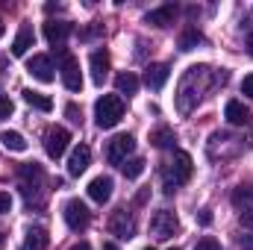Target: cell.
Instances as JSON below:
<instances>
[{
    "mask_svg": "<svg viewBox=\"0 0 253 250\" xmlns=\"http://www.w3.org/2000/svg\"><path fill=\"white\" fill-rule=\"evenodd\" d=\"M206 85H209V68H206V65H191L189 71L183 74L180 88H177V109H180L183 115H189L191 109L200 103Z\"/></svg>",
    "mask_w": 253,
    "mask_h": 250,
    "instance_id": "1",
    "label": "cell"
},
{
    "mask_svg": "<svg viewBox=\"0 0 253 250\" xmlns=\"http://www.w3.org/2000/svg\"><path fill=\"white\" fill-rule=\"evenodd\" d=\"M191 171H194L191 156L186 150H177V153L171 156V162L165 165V171H162V177H165V191L171 194L177 186H186L191 180Z\"/></svg>",
    "mask_w": 253,
    "mask_h": 250,
    "instance_id": "2",
    "label": "cell"
},
{
    "mask_svg": "<svg viewBox=\"0 0 253 250\" xmlns=\"http://www.w3.org/2000/svg\"><path fill=\"white\" fill-rule=\"evenodd\" d=\"M121 118H124V100L118 94L97 97V103H94V121H97L100 129H112Z\"/></svg>",
    "mask_w": 253,
    "mask_h": 250,
    "instance_id": "3",
    "label": "cell"
},
{
    "mask_svg": "<svg viewBox=\"0 0 253 250\" xmlns=\"http://www.w3.org/2000/svg\"><path fill=\"white\" fill-rule=\"evenodd\" d=\"M62 218H65V224L74 230V233H83L85 227H88V221H91V212H88V206L83 203V200H68L65 203V209H62Z\"/></svg>",
    "mask_w": 253,
    "mask_h": 250,
    "instance_id": "4",
    "label": "cell"
},
{
    "mask_svg": "<svg viewBox=\"0 0 253 250\" xmlns=\"http://www.w3.org/2000/svg\"><path fill=\"white\" fill-rule=\"evenodd\" d=\"M42 183H44V171H42V165H36V162L21 165V191H24L27 203H33V194L42 191Z\"/></svg>",
    "mask_w": 253,
    "mask_h": 250,
    "instance_id": "5",
    "label": "cell"
},
{
    "mask_svg": "<svg viewBox=\"0 0 253 250\" xmlns=\"http://www.w3.org/2000/svg\"><path fill=\"white\" fill-rule=\"evenodd\" d=\"M150 230H153L156 239H171V236L180 230V221H177V215H174L171 209H159V212H153V218H150Z\"/></svg>",
    "mask_w": 253,
    "mask_h": 250,
    "instance_id": "6",
    "label": "cell"
},
{
    "mask_svg": "<svg viewBox=\"0 0 253 250\" xmlns=\"http://www.w3.org/2000/svg\"><path fill=\"white\" fill-rule=\"evenodd\" d=\"M132 147H135V138H132L129 132H121V135H115V138L106 144V159H109L112 165H121V162H126V156L132 153Z\"/></svg>",
    "mask_w": 253,
    "mask_h": 250,
    "instance_id": "7",
    "label": "cell"
},
{
    "mask_svg": "<svg viewBox=\"0 0 253 250\" xmlns=\"http://www.w3.org/2000/svg\"><path fill=\"white\" fill-rule=\"evenodd\" d=\"M68 141H71V132L65 126H50L44 132V150L50 159H59L65 150H68Z\"/></svg>",
    "mask_w": 253,
    "mask_h": 250,
    "instance_id": "8",
    "label": "cell"
},
{
    "mask_svg": "<svg viewBox=\"0 0 253 250\" xmlns=\"http://www.w3.org/2000/svg\"><path fill=\"white\" fill-rule=\"evenodd\" d=\"M106 227H109V233L118 236V239H132V233H135V221H132V215H129L126 209H115Z\"/></svg>",
    "mask_w": 253,
    "mask_h": 250,
    "instance_id": "9",
    "label": "cell"
},
{
    "mask_svg": "<svg viewBox=\"0 0 253 250\" xmlns=\"http://www.w3.org/2000/svg\"><path fill=\"white\" fill-rule=\"evenodd\" d=\"M62 83L68 91H80L83 88V74H80V62L71 56V53H65L62 56Z\"/></svg>",
    "mask_w": 253,
    "mask_h": 250,
    "instance_id": "10",
    "label": "cell"
},
{
    "mask_svg": "<svg viewBox=\"0 0 253 250\" xmlns=\"http://www.w3.org/2000/svg\"><path fill=\"white\" fill-rule=\"evenodd\" d=\"M27 74H30L33 80H39V83H53V80H56L50 56H33V59L27 62Z\"/></svg>",
    "mask_w": 253,
    "mask_h": 250,
    "instance_id": "11",
    "label": "cell"
},
{
    "mask_svg": "<svg viewBox=\"0 0 253 250\" xmlns=\"http://www.w3.org/2000/svg\"><path fill=\"white\" fill-rule=\"evenodd\" d=\"M88 162H91V150H88V144H77L74 153H71V159H68V174H71V177L85 174Z\"/></svg>",
    "mask_w": 253,
    "mask_h": 250,
    "instance_id": "12",
    "label": "cell"
},
{
    "mask_svg": "<svg viewBox=\"0 0 253 250\" xmlns=\"http://www.w3.org/2000/svg\"><path fill=\"white\" fill-rule=\"evenodd\" d=\"M68 36H71V24H68V21H47V24H44V39H47L50 44L62 47Z\"/></svg>",
    "mask_w": 253,
    "mask_h": 250,
    "instance_id": "13",
    "label": "cell"
},
{
    "mask_svg": "<svg viewBox=\"0 0 253 250\" xmlns=\"http://www.w3.org/2000/svg\"><path fill=\"white\" fill-rule=\"evenodd\" d=\"M174 18H177V6L168 3V6H159V9L147 12V15H144V24H153V27H171Z\"/></svg>",
    "mask_w": 253,
    "mask_h": 250,
    "instance_id": "14",
    "label": "cell"
},
{
    "mask_svg": "<svg viewBox=\"0 0 253 250\" xmlns=\"http://www.w3.org/2000/svg\"><path fill=\"white\" fill-rule=\"evenodd\" d=\"M33 44H36V33H33V27H30V24H21L15 42H12V56H24Z\"/></svg>",
    "mask_w": 253,
    "mask_h": 250,
    "instance_id": "15",
    "label": "cell"
},
{
    "mask_svg": "<svg viewBox=\"0 0 253 250\" xmlns=\"http://www.w3.org/2000/svg\"><path fill=\"white\" fill-rule=\"evenodd\" d=\"M106 77H109V53L94 50L91 53V80H94V85H103Z\"/></svg>",
    "mask_w": 253,
    "mask_h": 250,
    "instance_id": "16",
    "label": "cell"
},
{
    "mask_svg": "<svg viewBox=\"0 0 253 250\" xmlns=\"http://www.w3.org/2000/svg\"><path fill=\"white\" fill-rule=\"evenodd\" d=\"M88 197L94 203H106L112 197V177H94L88 183Z\"/></svg>",
    "mask_w": 253,
    "mask_h": 250,
    "instance_id": "17",
    "label": "cell"
},
{
    "mask_svg": "<svg viewBox=\"0 0 253 250\" xmlns=\"http://www.w3.org/2000/svg\"><path fill=\"white\" fill-rule=\"evenodd\" d=\"M47 245H50L47 230H44V227H30V230H27V236H24L21 250H44Z\"/></svg>",
    "mask_w": 253,
    "mask_h": 250,
    "instance_id": "18",
    "label": "cell"
},
{
    "mask_svg": "<svg viewBox=\"0 0 253 250\" xmlns=\"http://www.w3.org/2000/svg\"><path fill=\"white\" fill-rule=\"evenodd\" d=\"M168 65H147V71H144V85L147 88H153V91H159L165 83H168Z\"/></svg>",
    "mask_w": 253,
    "mask_h": 250,
    "instance_id": "19",
    "label": "cell"
},
{
    "mask_svg": "<svg viewBox=\"0 0 253 250\" xmlns=\"http://www.w3.org/2000/svg\"><path fill=\"white\" fill-rule=\"evenodd\" d=\"M224 118H227L233 126H242V124H248L251 112L245 109V103H242V100H230V103L224 106Z\"/></svg>",
    "mask_w": 253,
    "mask_h": 250,
    "instance_id": "20",
    "label": "cell"
},
{
    "mask_svg": "<svg viewBox=\"0 0 253 250\" xmlns=\"http://www.w3.org/2000/svg\"><path fill=\"white\" fill-rule=\"evenodd\" d=\"M0 141H3L6 150H15V153H24L27 150V138L21 132H15V129H3L0 132Z\"/></svg>",
    "mask_w": 253,
    "mask_h": 250,
    "instance_id": "21",
    "label": "cell"
},
{
    "mask_svg": "<svg viewBox=\"0 0 253 250\" xmlns=\"http://www.w3.org/2000/svg\"><path fill=\"white\" fill-rule=\"evenodd\" d=\"M115 88H118V94L132 97V94L138 91V77H135V74H129V71L118 74V77H115Z\"/></svg>",
    "mask_w": 253,
    "mask_h": 250,
    "instance_id": "22",
    "label": "cell"
},
{
    "mask_svg": "<svg viewBox=\"0 0 253 250\" xmlns=\"http://www.w3.org/2000/svg\"><path fill=\"white\" fill-rule=\"evenodd\" d=\"M21 94H24V100H27L30 106H36V109H42V112H50V109H53V100H50L47 94H42V91H33V88H24Z\"/></svg>",
    "mask_w": 253,
    "mask_h": 250,
    "instance_id": "23",
    "label": "cell"
},
{
    "mask_svg": "<svg viewBox=\"0 0 253 250\" xmlns=\"http://www.w3.org/2000/svg\"><path fill=\"white\" fill-rule=\"evenodd\" d=\"M174 141H177V135H174L171 126H159V129L150 132V144L153 147H174Z\"/></svg>",
    "mask_w": 253,
    "mask_h": 250,
    "instance_id": "24",
    "label": "cell"
},
{
    "mask_svg": "<svg viewBox=\"0 0 253 250\" xmlns=\"http://www.w3.org/2000/svg\"><path fill=\"white\" fill-rule=\"evenodd\" d=\"M233 206L236 209H248L253 206V186H239L233 191Z\"/></svg>",
    "mask_w": 253,
    "mask_h": 250,
    "instance_id": "25",
    "label": "cell"
},
{
    "mask_svg": "<svg viewBox=\"0 0 253 250\" xmlns=\"http://www.w3.org/2000/svg\"><path fill=\"white\" fill-rule=\"evenodd\" d=\"M200 42H203V36H200L194 27H189V30H183V36H180V50H194Z\"/></svg>",
    "mask_w": 253,
    "mask_h": 250,
    "instance_id": "26",
    "label": "cell"
},
{
    "mask_svg": "<svg viewBox=\"0 0 253 250\" xmlns=\"http://www.w3.org/2000/svg\"><path fill=\"white\" fill-rule=\"evenodd\" d=\"M126 174V180H135V177H141V171H144V159H129L126 165H121Z\"/></svg>",
    "mask_w": 253,
    "mask_h": 250,
    "instance_id": "27",
    "label": "cell"
},
{
    "mask_svg": "<svg viewBox=\"0 0 253 250\" xmlns=\"http://www.w3.org/2000/svg\"><path fill=\"white\" fill-rule=\"evenodd\" d=\"M194 250H221V245H218L212 236H206V239H200V242L194 245Z\"/></svg>",
    "mask_w": 253,
    "mask_h": 250,
    "instance_id": "28",
    "label": "cell"
},
{
    "mask_svg": "<svg viewBox=\"0 0 253 250\" xmlns=\"http://www.w3.org/2000/svg\"><path fill=\"white\" fill-rule=\"evenodd\" d=\"M12 109H15V106H12V100L0 94V121H3V118H9V115H12Z\"/></svg>",
    "mask_w": 253,
    "mask_h": 250,
    "instance_id": "29",
    "label": "cell"
},
{
    "mask_svg": "<svg viewBox=\"0 0 253 250\" xmlns=\"http://www.w3.org/2000/svg\"><path fill=\"white\" fill-rule=\"evenodd\" d=\"M65 115H68V118H71L74 124H80V121H83V112H80V109H77L74 103H68V109H65Z\"/></svg>",
    "mask_w": 253,
    "mask_h": 250,
    "instance_id": "30",
    "label": "cell"
},
{
    "mask_svg": "<svg viewBox=\"0 0 253 250\" xmlns=\"http://www.w3.org/2000/svg\"><path fill=\"white\" fill-rule=\"evenodd\" d=\"M242 94H245V97H253V74H248V77L242 80Z\"/></svg>",
    "mask_w": 253,
    "mask_h": 250,
    "instance_id": "31",
    "label": "cell"
},
{
    "mask_svg": "<svg viewBox=\"0 0 253 250\" xmlns=\"http://www.w3.org/2000/svg\"><path fill=\"white\" fill-rule=\"evenodd\" d=\"M9 209H12V197L6 191H0V215H6Z\"/></svg>",
    "mask_w": 253,
    "mask_h": 250,
    "instance_id": "32",
    "label": "cell"
},
{
    "mask_svg": "<svg viewBox=\"0 0 253 250\" xmlns=\"http://www.w3.org/2000/svg\"><path fill=\"white\" fill-rule=\"evenodd\" d=\"M242 224H245V227H251V230H253V206H248V209H242Z\"/></svg>",
    "mask_w": 253,
    "mask_h": 250,
    "instance_id": "33",
    "label": "cell"
},
{
    "mask_svg": "<svg viewBox=\"0 0 253 250\" xmlns=\"http://www.w3.org/2000/svg\"><path fill=\"white\" fill-rule=\"evenodd\" d=\"M197 221H200L203 227H209V224H212V212H209V209H200V212H197Z\"/></svg>",
    "mask_w": 253,
    "mask_h": 250,
    "instance_id": "34",
    "label": "cell"
},
{
    "mask_svg": "<svg viewBox=\"0 0 253 250\" xmlns=\"http://www.w3.org/2000/svg\"><path fill=\"white\" fill-rule=\"evenodd\" d=\"M71 250H91V245H88V242H80V245H74Z\"/></svg>",
    "mask_w": 253,
    "mask_h": 250,
    "instance_id": "35",
    "label": "cell"
},
{
    "mask_svg": "<svg viewBox=\"0 0 253 250\" xmlns=\"http://www.w3.org/2000/svg\"><path fill=\"white\" fill-rule=\"evenodd\" d=\"M103 250H118V245H112V242H103Z\"/></svg>",
    "mask_w": 253,
    "mask_h": 250,
    "instance_id": "36",
    "label": "cell"
},
{
    "mask_svg": "<svg viewBox=\"0 0 253 250\" xmlns=\"http://www.w3.org/2000/svg\"><path fill=\"white\" fill-rule=\"evenodd\" d=\"M6 65H9V62H6V56H0V74L6 71Z\"/></svg>",
    "mask_w": 253,
    "mask_h": 250,
    "instance_id": "37",
    "label": "cell"
},
{
    "mask_svg": "<svg viewBox=\"0 0 253 250\" xmlns=\"http://www.w3.org/2000/svg\"><path fill=\"white\" fill-rule=\"evenodd\" d=\"M248 47H251V56H253V33H251V39H248Z\"/></svg>",
    "mask_w": 253,
    "mask_h": 250,
    "instance_id": "38",
    "label": "cell"
},
{
    "mask_svg": "<svg viewBox=\"0 0 253 250\" xmlns=\"http://www.w3.org/2000/svg\"><path fill=\"white\" fill-rule=\"evenodd\" d=\"M3 33H6V27H3V18H0V39H3Z\"/></svg>",
    "mask_w": 253,
    "mask_h": 250,
    "instance_id": "39",
    "label": "cell"
},
{
    "mask_svg": "<svg viewBox=\"0 0 253 250\" xmlns=\"http://www.w3.org/2000/svg\"><path fill=\"white\" fill-rule=\"evenodd\" d=\"M144 250H156V248H144Z\"/></svg>",
    "mask_w": 253,
    "mask_h": 250,
    "instance_id": "40",
    "label": "cell"
},
{
    "mask_svg": "<svg viewBox=\"0 0 253 250\" xmlns=\"http://www.w3.org/2000/svg\"><path fill=\"white\" fill-rule=\"evenodd\" d=\"M171 250H180V248H171Z\"/></svg>",
    "mask_w": 253,
    "mask_h": 250,
    "instance_id": "41",
    "label": "cell"
}]
</instances>
